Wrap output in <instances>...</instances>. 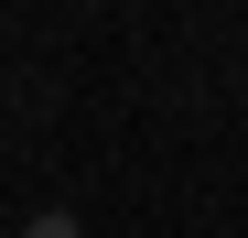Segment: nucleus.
<instances>
[{
	"mask_svg": "<svg viewBox=\"0 0 248 238\" xmlns=\"http://www.w3.org/2000/svg\"><path fill=\"white\" fill-rule=\"evenodd\" d=\"M22 238H87V227H76V217H32Z\"/></svg>",
	"mask_w": 248,
	"mask_h": 238,
	"instance_id": "nucleus-1",
	"label": "nucleus"
}]
</instances>
